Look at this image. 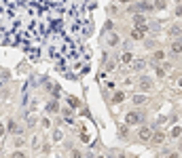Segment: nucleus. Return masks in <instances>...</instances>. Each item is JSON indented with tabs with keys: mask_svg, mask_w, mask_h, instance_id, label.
<instances>
[{
	"mask_svg": "<svg viewBox=\"0 0 182 158\" xmlns=\"http://www.w3.org/2000/svg\"><path fill=\"white\" fill-rule=\"evenodd\" d=\"M142 120H144V112H140V110H131V112H127V116H125L127 127H129V124H140Z\"/></svg>",
	"mask_w": 182,
	"mask_h": 158,
	"instance_id": "f257e3e1",
	"label": "nucleus"
},
{
	"mask_svg": "<svg viewBox=\"0 0 182 158\" xmlns=\"http://www.w3.org/2000/svg\"><path fill=\"white\" fill-rule=\"evenodd\" d=\"M138 139H140L142 143H144V141H151V139H153L151 129H146V127H144V129H140V133H138Z\"/></svg>",
	"mask_w": 182,
	"mask_h": 158,
	"instance_id": "f03ea898",
	"label": "nucleus"
},
{
	"mask_svg": "<svg viewBox=\"0 0 182 158\" xmlns=\"http://www.w3.org/2000/svg\"><path fill=\"white\" fill-rule=\"evenodd\" d=\"M138 86H140L142 91H151L153 89V80L151 78H140L138 80Z\"/></svg>",
	"mask_w": 182,
	"mask_h": 158,
	"instance_id": "7ed1b4c3",
	"label": "nucleus"
},
{
	"mask_svg": "<svg viewBox=\"0 0 182 158\" xmlns=\"http://www.w3.org/2000/svg\"><path fill=\"white\" fill-rule=\"evenodd\" d=\"M151 141H153L155 145H161L163 141H165V133H153V139Z\"/></svg>",
	"mask_w": 182,
	"mask_h": 158,
	"instance_id": "20e7f679",
	"label": "nucleus"
},
{
	"mask_svg": "<svg viewBox=\"0 0 182 158\" xmlns=\"http://www.w3.org/2000/svg\"><path fill=\"white\" fill-rule=\"evenodd\" d=\"M148 99H146V95H136V97H131V103L133 106H144Z\"/></svg>",
	"mask_w": 182,
	"mask_h": 158,
	"instance_id": "39448f33",
	"label": "nucleus"
},
{
	"mask_svg": "<svg viewBox=\"0 0 182 158\" xmlns=\"http://www.w3.org/2000/svg\"><path fill=\"white\" fill-rule=\"evenodd\" d=\"M144 32H146V30H142V28L131 30V38H133V40H142V38H144Z\"/></svg>",
	"mask_w": 182,
	"mask_h": 158,
	"instance_id": "423d86ee",
	"label": "nucleus"
},
{
	"mask_svg": "<svg viewBox=\"0 0 182 158\" xmlns=\"http://www.w3.org/2000/svg\"><path fill=\"white\" fill-rule=\"evenodd\" d=\"M180 135H182V129H180V127H174V129H172V133H169V137H174V139H178V137H180Z\"/></svg>",
	"mask_w": 182,
	"mask_h": 158,
	"instance_id": "0eeeda50",
	"label": "nucleus"
},
{
	"mask_svg": "<svg viewBox=\"0 0 182 158\" xmlns=\"http://www.w3.org/2000/svg\"><path fill=\"white\" fill-rule=\"evenodd\" d=\"M172 53H182V42H172Z\"/></svg>",
	"mask_w": 182,
	"mask_h": 158,
	"instance_id": "6e6552de",
	"label": "nucleus"
},
{
	"mask_svg": "<svg viewBox=\"0 0 182 158\" xmlns=\"http://www.w3.org/2000/svg\"><path fill=\"white\" fill-rule=\"evenodd\" d=\"M153 59H155V61H163V59H165V53H163V51H155Z\"/></svg>",
	"mask_w": 182,
	"mask_h": 158,
	"instance_id": "1a4fd4ad",
	"label": "nucleus"
},
{
	"mask_svg": "<svg viewBox=\"0 0 182 158\" xmlns=\"http://www.w3.org/2000/svg\"><path fill=\"white\" fill-rule=\"evenodd\" d=\"M121 59H123V63H129L131 59H133V55H131V53H123V57H121Z\"/></svg>",
	"mask_w": 182,
	"mask_h": 158,
	"instance_id": "9d476101",
	"label": "nucleus"
},
{
	"mask_svg": "<svg viewBox=\"0 0 182 158\" xmlns=\"http://www.w3.org/2000/svg\"><path fill=\"white\" fill-rule=\"evenodd\" d=\"M169 34L172 36H178V34H182V30H180V25H174L172 30H169Z\"/></svg>",
	"mask_w": 182,
	"mask_h": 158,
	"instance_id": "9b49d317",
	"label": "nucleus"
},
{
	"mask_svg": "<svg viewBox=\"0 0 182 158\" xmlns=\"http://www.w3.org/2000/svg\"><path fill=\"white\" fill-rule=\"evenodd\" d=\"M68 103H70V108H78V99H74V97H68Z\"/></svg>",
	"mask_w": 182,
	"mask_h": 158,
	"instance_id": "f8f14e48",
	"label": "nucleus"
},
{
	"mask_svg": "<svg viewBox=\"0 0 182 158\" xmlns=\"http://www.w3.org/2000/svg\"><path fill=\"white\" fill-rule=\"evenodd\" d=\"M123 97H125L123 93H116V95H114V99H112V103H121V101H123Z\"/></svg>",
	"mask_w": 182,
	"mask_h": 158,
	"instance_id": "ddd939ff",
	"label": "nucleus"
},
{
	"mask_svg": "<svg viewBox=\"0 0 182 158\" xmlns=\"http://www.w3.org/2000/svg\"><path fill=\"white\" fill-rule=\"evenodd\" d=\"M119 137H123V139L127 137V129L125 127H119Z\"/></svg>",
	"mask_w": 182,
	"mask_h": 158,
	"instance_id": "4468645a",
	"label": "nucleus"
},
{
	"mask_svg": "<svg viewBox=\"0 0 182 158\" xmlns=\"http://www.w3.org/2000/svg\"><path fill=\"white\" fill-rule=\"evenodd\" d=\"M155 7H157V9H165V0H157V2H155Z\"/></svg>",
	"mask_w": 182,
	"mask_h": 158,
	"instance_id": "2eb2a0df",
	"label": "nucleus"
},
{
	"mask_svg": "<svg viewBox=\"0 0 182 158\" xmlns=\"http://www.w3.org/2000/svg\"><path fill=\"white\" fill-rule=\"evenodd\" d=\"M142 65H144L142 61H136V63H133V70H142Z\"/></svg>",
	"mask_w": 182,
	"mask_h": 158,
	"instance_id": "dca6fc26",
	"label": "nucleus"
},
{
	"mask_svg": "<svg viewBox=\"0 0 182 158\" xmlns=\"http://www.w3.org/2000/svg\"><path fill=\"white\" fill-rule=\"evenodd\" d=\"M72 158H83V154H81V152H76V150H74V152H72Z\"/></svg>",
	"mask_w": 182,
	"mask_h": 158,
	"instance_id": "f3484780",
	"label": "nucleus"
},
{
	"mask_svg": "<svg viewBox=\"0 0 182 158\" xmlns=\"http://www.w3.org/2000/svg\"><path fill=\"white\" fill-rule=\"evenodd\" d=\"M13 158H25L23 152H17V154H13Z\"/></svg>",
	"mask_w": 182,
	"mask_h": 158,
	"instance_id": "a211bd4d",
	"label": "nucleus"
},
{
	"mask_svg": "<svg viewBox=\"0 0 182 158\" xmlns=\"http://www.w3.org/2000/svg\"><path fill=\"white\" fill-rule=\"evenodd\" d=\"M169 158H178V154H176V152H172V154H169Z\"/></svg>",
	"mask_w": 182,
	"mask_h": 158,
	"instance_id": "6ab92c4d",
	"label": "nucleus"
},
{
	"mask_svg": "<svg viewBox=\"0 0 182 158\" xmlns=\"http://www.w3.org/2000/svg\"><path fill=\"white\" fill-rule=\"evenodd\" d=\"M178 86H180V89H182V78H180V80H178Z\"/></svg>",
	"mask_w": 182,
	"mask_h": 158,
	"instance_id": "aec40b11",
	"label": "nucleus"
}]
</instances>
